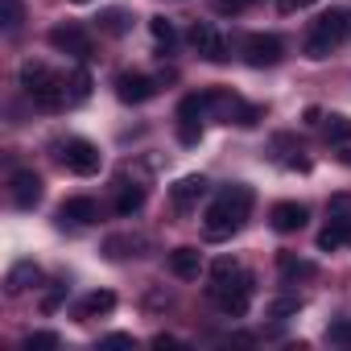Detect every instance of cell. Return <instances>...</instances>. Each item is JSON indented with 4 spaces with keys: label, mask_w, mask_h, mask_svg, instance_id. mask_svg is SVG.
<instances>
[{
    "label": "cell",
    "mask_w": 351,
    "mask_h": 351,
    "mask_svg": "<svg viewBox=\"0 0 351 351\" xmlns=\"http://www.w3.org/2000/svg\"><path fill=\"white\" fill-rule=\"evenodd\" d=\"M261 120V108H252V104H240V112H236V124L240 128H252Z\"/></svg>",
    "instance_id": "f1b7e54d"
},
{
    "label": "cell",
    "mask_w": 351,
    "mask_h": 351,
    "mask_svg": "<svg viewBox=\"0 0 351 351\" xmlns=\"http://www.w3.org/2000/svg\"><path fill=\"white\" fill-rule=\"evenodd\" d=\"M104 343H108V347H132L136 339H132V335H108Z\"/></svg>",
    "instance_id": "d6a6232c"
},
{
    "label": "cell",
    "mask_w": 351,
    "mask_h": 351,
    "mask_svg": "<svg viewBox=\"0 0 351 351\" xmlns=\"http://www.w3.org/2000/svg\"><path fill=\"white\" fill-rule=\"evenodd\" d=\"M326 339H330L335 347H351V318H339V322H330Z\"/></svg>",
    "instance_id": "d4e9b609"
},
{
    "label": "cell",
    "mask_w": 351,
    "mask_h": 351,
    "mask_svg": "<svg viewBox=\"0 0 351 351\" xmlns=\"http://www.w3.org/2000/svg\"><path fill=\"white\" fill-rule=\"evenodd\" d=\"M116 95H120L124 104H145V99L157 95V83H153L149 75H120V79H116Z\"/></svg>",
    "instance_id": "8fae6325"
},
{
    "label": "cell",
    "mask_w": 351,
    "mask_h": 351,
    "mask_svg": "<svg viewBox=\"0 0 351 351\" xmlns=\"http://www.w3.org/2000/svg\"><path fill=\"white\" fill-rule=\"evenodd\" d=\"M248 211H252V191H248V186H228V191H219L215 203H211L207 215H203L207 240H228L232 232H240L244 219H248Z\"/></svg>",
    "instance_id": "6da1fadb"
},
{
    "label": "cell",
    "mask_w": 351,
    "mask_h": 351,
    "mask_svg": "<svg viewBox=\"0 0 351 351\" xmlns=\"http://www.w3.org/2000/svg\"><path fill=\"white\" fill-rule=\"evenodd\" d=\"M277 269H281V277H285V281L314 277V265H310V261H298L293 252H281V256H277Z\"/></svg>",
    "instance_id": "2e32d148"
},
{
    "label": "cell",
    "mask_w": 351,
    "mask_h": 351,
    "mask_svg": "<svg viewBox=\"0 0 351 351\" xmlns=\"http://www.w3.org/2000/svg\"><path fill=\"white\" fill-rule=\"evenodd\" d=\"M269 219H273V228H277L281 236H289V232H302V228H306V207H302V203H277Z\"/></svg>",
    "instance_id": "4fadbf2b"
},
{
    "label": "cell",
    "mask_w": 351,
    "mask_h": 351,
    "mask_svg": "<svg viewBox=\"0 0 351 351\" xmlns=\"http://www.w3.org/2000/svg\"><path fill=\"white\" fill-rule=\"evenodd\" d=\"M191 42H195V50H199L207 62H228V38H223L215 25H195V29H191Z\"/></svg>",
    "instance_id": "ba28073f"
},
{
    "label": "cell",
    "mask_w": 351,
    "mask_h": 351,
    "mask_svg": "<svg viewBox=\"0 0 351 351\" xmlns=\"http://www.w3.org/2000/svg\"><path fill=\"white\" fill-rule=\"evenodd\" d=\"M50 46L62 50V54H75V58H87V54H91V38H87V29L75 25V21L54 25V29H50Z\"/></svg>",
    "instance_id": "52a82bcc"
},
{
    "label": "cell",
    "mask_w": 351,
    "mask_h": 351,
    "mask_svg": "<svg viewBox=\"0 0 351 351\" xmlns=\"http://www.w3.org/2000/svg\"><path fill=\"white\" fill-rule=\"evenodd\" d=\"M116 310V293L112 289H95L79 302V318H99V314H112Z\"/></svg>",
    "instance_id": "9a60e30c"
},
{
    "label": "cell",
    "mask_w": 351,
    "mask_h": 351,
    "mask_svg": "<svg viewBox=\"0 0 351 351\" xmlns=\"http://www.w3.org/2000/svg\"><path fill=\"white\" fill-rule=\"evenodd\" d=\"M347 29H351L347 9H330V13H322V17L314 21L310 38H306V58H314V62L330 58V50L343 42V34H347Z\"/></svg>",
    "instance_id": "3957f363"
},
{
    "label": "cell",
    "mask_w": 351,
    "mask_h": 351,
    "mask_svg": "<svg viewBox=\"0 0 351 351\" xmlns=\"http://www.w3.org/2000/svg\"><path fill=\"white\" fill-rule=\"evenodd\" d=\"M149 29H153V38H157L161 46H173V25H169L165 17H149Z\"/></svg>",
    "instance_id": "4316f807"
},
{
    "label": "cell",
    "mask_w": 351,
    "mask_h": 351,
    "mask_svg": "<svg viewBox=\"0 0 351 351\" xmlns=\"http://www.w3.org/2000/svg\"><path fill=\"white\" fill-rule=\"evenodd\" d=\"M25 347H29V351H50V347H58V335H54V330H34V335L25 339Z\"/></svg>",
    "instance_id": "484cf974"
},
{
    "label": "cell",
    "mask_w": 351,
    "mask_h": 351,
    "mask_svg": "<svg viewBox=\"0 0 351 351\" xmlns=\"http://www.w3.org/2000/svg\"><path fill=\"white\" fill-rule=\"evenodd\" d=\"M141 207H145V191H141V186H136V191H132V186L120 191V199H116V211H120V215H132V211H141Z\"/></svg>",
    "instance_id": "44dd1931"
},
{
    "label": "cell",
    "mask_w": 351,
    "mask_h": 351,
    "mask_svg": "<svg viewBox=\"0 0 351 351\" xmlns=\"http://www.w3.org/2000/svg\"><path fill=\"white\" fill-rule=\"evenodd\" d=\"M318 0H281V13H293V9H310Z\"/></svg>",
    "instance_id": "1f68e13d"
},
{
    "label": "cell",
    "mask_w": 351,
    "mask_h": 351,
    "mask_svg": "<svg viewBox=\"0 0 351 351\" xmlns=\"http://www.w3.org/2000/svg\"><path fill=\"white\" fill-rule=\"evenodd\" d=\"M13 203L21 211H34L42 203V178H38L34 169H17L13 173Z\"/></svg>",
    "instance_id": "9c48e42d"
},
{
    "label": "cell",
    "mask_w": 351,
    "mask_h": 351,
    "mask_svg": "<svg viewBox=\"0 0 351 351\" xmlns=\"http://www.w3.org/2000/svg\"><path fill=\"white\" fill-rule=\"evenodd\" d=\"M248 5H256V0H219L223 13H240V9H248Z\"/></svg>",
    "instance_id": "4dcf8cb0"
},
{
    "label": "cell",
    "mask_w": 351,
    "mask_h": 351,
    "mask_svg": "<svg viewBox=\"0 0 351 351\" xmlns=\"http://www.w3.org/2000/svg\"><path fill=\"white\" fill-rule=\"evenodd\" d=\"M203 195H207V178H203V173H186V178H178V182L169 186V199H173V207H178V211L195 207Z\"/></svg>",
    "instance_id": "30bf717a"
},
{
    "label": "cell",
    "mask_w": 351,
    "mask_h": 351,
    "mask_svg": "<svg viewBox=\"0 0 351 351\" xmlns=\"http://www.w3.org/2000/svg\"><path fill=\"white\" fill-rule=\"evenodd\" d=\"M244 58H248V66H277L285 58V46L273 34H248L244 38Z\"/></svg>",
    "instance_id": "8992f818"
},
{
    "label": "cell",
    "mask_w": 351,
    "mask_h": 351,
    "mask_svg": "<svg viewBox=\"0 0 351 351\" xmlns=\"http://www.w3.org/2000/svg\"><path fill=\"white\" fill-rule=\"evenodd\" d=\"M21 87H25V95L34 99V108H42V112H58L71 95H66V83L50 71V66H42V62H25L21 66Z\"/></svg>",
    "instance_id": "7a4b0ae2"
},
{
    "label": "cell",
    "mask_w": 351,
    "mask_h": 351,
    "mask_svg": "<svg viewBox=\"0 0 351 351\" xmlns=\"http://www.w3.org/2000/svg\"><path fill=\"white\" fill-rule=\"evenodd\" d=\"M62 161H66V169L71 173H83V178H91V173H99V165H104V153L91 145V141H66L62 145Z\"/></svg>",
    "instance_id": "5b68a950"
},
{
    "label": "cell",
    "mask_w": 351,
    "mask_h": 351,
    "mask_svg": "<svg viewBox=\"0 0 351 351\" xmlns=\"http://www.w3.org/2000/svg\"><path fill=\"white\" fill-rule=\"evenodd\" d=\"M21 21H25V5H21V0H0V25L13 34V29H21Z\"/></svg>",
    "instance_id": "d6986e66"
},
{
    "label": "cell",
    "mask_w": 351,
    "mask_h": 351,
    "mask_svg": "<svg viewBox=\"0 0 351 351\" xmlns=\"http://www.w3.org/2000/svg\"><path fill=\"white\" fill-rule=\"evenodd\" d=\"M351 215V195H335L330 199V219H347Z\"/></svg>",
    "instance_id": "f546056e"
},
{
    "label": "cell",
    "mask_w": 351,
    "mask_h": 351,
    "mask_svg": "<svg viewBox=\"0 0 351 351\" xmlns=\"http://www.w3.org/2000/svg\"><path fill=\"white\" fill-rule=\"evenodd\" d=\"M335 223L343 228V244H351V215H347V219H335Z\"/></svg>",
    "instance_id": "e575fe53"
},
{
    "label": "cell",
    "mask_w": 351,
    "mask_h": 351,
    "mask_svg": "<svg viewBox=\"0 0 351 351\" xmlns=\"http://www.w3.org/2000/svg\"><path fill=\"white\" fill-rule=\"evenodd\" d=\"M240 273V265L232 261V256H219L215 265H211V281H228V277H236Z\"/></svg>",
    "instance_id": "83f0119b"
},
{
    "label": "cell",
    "mask_w": 351,
    "mask_h": 351,
    "mask_svg": "<svg viewBox=\"0 0 351 351\" xmlns=\"http://www.w3.org/2000/svg\"><path fill=\"white\" fill-rule=\"evenodd\" d=\"M322 132H326V141H335V145H347V141H351V116H326Z\"/></svg>",
    "instance_id": "ac0fdd59"
},
{
    "label": "cell",
    "mask_w": 351,
    "mask_h": 351,
    "mask_svg": "<svg viewBox=\"0 0 351 351\" xmlns=\"http://www.w3.org/2000/svg\"><path fill=\"white\" fill-rule=\"evenodd\" d=\"M34 281H38V269L25 261V265H17V269L9 273V281H5V285H9V293H21V289H29Z\"/></svg>",
    "instance_id": "ffe728a7"
},
{
    "label": "cell",
    "mask_w": 351,
    "mask_h": 351,
    "mask_svg": "<svg viewBox=\"0 0 351 351\" xmlns=\"http://www.w3.org/2000/svg\"><path fill=\"white\" fill-rule=\"evenodd\" d=\"M75 5H91V0H75Z\"/></svg>",
    "instance_id": "d590c367"
},
{
    "label": "cell",
    "mask_w": 351,
    "mask_h": 351,
    "mask_svg": "<svg viewBox=\"0 0 351 351\" xmlns=\"http://www.w3.org/2000/svg\"><path fill=\"white\" fill-rule=\"evenodd\" d=\"M335 248H343V228L330 219V223L318 232V252H335Z\"/></svg>",
    "instance_id": "7402d4cb"
},
{
    "label": "cell",
    "mask_w": 351,
    "mask_h": 351,
    "mask_svg": "<svg viewBox=\"0 0 351 351\" xmlns=\"http://www.w3.org/2000/svg\"><path fill=\"white\" fill-rule=\"evenodd\" d=\"M169 273L173 277H182V281H199V273H203V252L199 248H173L169 252Z\"/></svg>",
    "instance_id": "7c38bea8"
},
{
    "label": "cell",
    "mask_w": 351,
    "mask_h": 351,
    "mask_svg": "<svg viewBox=\"0 0 351 351\" xmlns=\"http://www.w3.org/2000/svg\"><path fill=\"white\" fill-rule=\"evenodd\" d=\"M298 310H302V298H273L265 314H269V318H293Z\"/></svg>",
    "instance_id": "603a6c76"
},
{
    "label": "cell",
    "mask_w": 351,
    "mask_h": 351,
    "mask_svg": "<svg viewBox=\"0 0 351 351\" xmlns=\"http://www.w3.org/2000/svg\"><path fill=\"white\" fill-rule=\"evenodd\" d=\"M99 25H104L108 34H116V38H120V34L128 29V13H124V9H108V13L99 17Z\"/></svg>",
    "instance_id": "cb8c5ba5"
},
{
    "label": "cell",
    "mask_w": 351,
    "mask_h": 351,
    "mask_svg": "<svg viewBox=\"0 0 351 351\" xmlns=\"http://www.w3.org/2000/svg\"><path fill=\"white\" fill-rule=\"evenodd\" d=\"M211 298L215 306L228 314V318H244L248 314V302H252V273H236L228 281H211Z\"/></svg>",
    "instance_id": "277c9868"
},
{
    "label": "cell",
    "mask_w": 351,
    "mask_h": 351,
    "mask_svg": "<svg viewBox=\"0 0 351 351\" xmlns=\"http://www.w3.org/2000/svg\"><path fill=\"white\" fill-rule=\"evenodd\" d=\"M153 347H182L173 335H153Z\"/></svg>",
    "instance_id": "836d02e7"
},
{
    "label": "cell",
    "mask_w": 351,
    "mask_h": 351,
    "mask_svg": "<svg viewBox=\"0 0 351 351\" xmlns=\"http://www.w3.org/2000/svg\"><path fill=\"white\" fill-rule=\"evenodd\" d=\"M66 95H71V104H83L87 95H91V75L79 66V71H71V79H66Z\"/></svg>",
    "instance_id": "e0dca14e"
},
{
    "label": "cell",
    "mask_w": 351,
    "mask_h": 351,
    "mask_svg": "<svg viewBox=\"0 0 351 351\" xmlns=\"http://www.w3.org/2000/svg\"><path fill=\"white\" fill-rule=\"evenodd\" d=\"M58 219H71V223H95L99 219V203L95 199H66L58 207Z\"/></svg>",
    "instance_id": "5bb4252c"
}]
</instances>
